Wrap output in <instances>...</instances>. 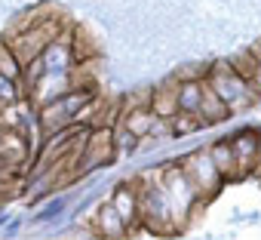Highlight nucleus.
Instances as JSON below:
<instances>
[{"label": "nucleus", "mask_w": 261, "mask_h": 240, "mask_svg": "<svg viewBox=\"0 0 261 240\" xmlns=\"http://www.w3.org/2000/svg\"><path fill=\"white\" fill-rule=\"evenodd\" d=\"M206 83H209V86L215 89V95L230 108V114H233L237 108H246V105L255 99V89L249 86V80H246L237 68H230V65H215V68H209Z\"/></svg>", "instance_id": "obj_1"}, {"label": "nucleus", "mask_w": 261, "mask_h": 240, "mask_svg": "<svg viewBox=\"0 0 261 240\" xmlns=\"http://www.w3.org/2000/svg\"><path fill=\"white\" fill-rule=\"evenodd\" d=\"M185 176H188V182L194 185L197 194H212L221 185V173L215 170V163L209 157V148H203V151H197L185 160Z\"/></svg>", "instance_id": "obj_2"}, {"label": "nucleus", "mask_w": 261, "mask_h": 240, "mask_svg": "<svg viewBox=\"0 0 261 240\" xmlns=\"http://www.w3.org/2000/svg\"><path fill=\"white\" fill-rule=\"evenodd\" d=\"M197 117H200V124L206 127V124H221V120H227L230 117V108L215 95V89L203 80V95H200V111H197Z\"/></svg>", "instance_id": "obj_3"}, {"label": "nucleus", "mask_w": 261, "mask_h": 240, "mask_svg": "<svg viewBox=\"0 0 261 240\" xmlns=\"http://www.w3.org/2000/svg\"><path fill=\"white\" fill-rule=\"evenodd\" d=\"M111 206L117 209V215L123 219V225H133L139 219V194L129 188V185H120L111 197Z\"/></svg>", "instance_id": "obj_4"}, {"label": "nucleus", "mask_w": 261, "mask_h": 240, "mask_svg": "<svg viewBox=\"0 0 261 240\" xmlns=\"http://www.w3.org/2000/svg\"><path fill=\"white\" fill-rule=\"evenodd\" d=\"M230 148H233V154H237L240 170H252V166H255V157H258V139H255L252 130L240 133V136L230 142Z\"/></svg>", "instance_id": "obj_5"}, {"label": "nucleus", "mask_w": 261, "mask_h": 240, "mask_svg": "<svg viewBox=\"0 0 261 240\" xmlns=\"http://www.w3.org/2000/svg\"><path fill=\"white\" fill-rule=\"evenodd\" d=\"M209 157L215 163V170L221 173V179H230L233 173H240V163H237V154L230 148V142H218L209 148Z\"/></svg>", "instance_id": "obj_6"}, {"label": "nucleus", "mask_w": 261, "mask_h": 240, "mask_svg": "<svg viewBox=\"0 0 261 240\" xmlns=\"http://www.w3.org/2000/svg\"><path fill=\"white\" fill-rule=\"evenodd\" d=\"M154 120H157V114H151V108H148V111H133V114L126 117L123 130H129L136 139H148L151 127H154Z\"/></svg>", "instance_id": "obj_7"}, {"label": "nucleus", "mask_w": 261, "mask_h": 240, "mask_svg": "<svg viewBox=\"0 0 261 240\" xmlns=\"http://www.w3.org/2000/svg\"><path fill=\"white\" fill-rule=\"evenodd\" d=\"M175 89H178V83L169 89V92H163V89H157L154 92V102H151V114H157V117H163V120H169L175 111H178V102H175Z\"/></svg>", "instance_id": "obj_8"}, {"label": "nucleus", "mask_w": 261, "mask_h": 240, "mask_svg": "<svg viewBox=\"0 0 261 240\" xmlns=\"http://www.w3.org/2000/svg\"><path fill=\"white\" fill-rule=\"evenodd\" d=\"M98 228H101V234H105V237H120V234L126 231L123 219L117 215V209H114L111 203H105V206L98 209Z\"/></svg>", "instance_id": "obj_9"}, {"label": "nucleus", "mask_w": 261, "mask_h": 240, "mask_svg": "<svg viewBox=\"0 0 261 240\" xmlns=\"http://www.w3.org/2000/svg\"><path fill=\"white\" fill-rule=\"evenodd\" d=\"M169 133L172 136H188V133H197L203 124H200V117H194V114H188V111H175L172 117H169Z\"/></svg>", "instance_id": "obj_10"}, {"label": "nucleus", "mask_w": 261, "mask_h": 240, "mask_svg": "<svg viewBox=\"0 0 261 240\" xmlns=\"http://www.w3.org/2000/svg\"><path fill=\"white\" fill-rule=\"evenodd\" d=\"M16 80H10L7 74H0V105H13L16 102Z\"/></svg>", "instance_id": "obj_11"}]
</instances>
